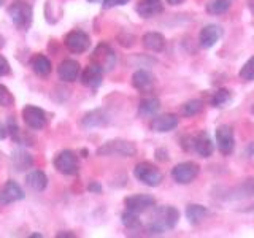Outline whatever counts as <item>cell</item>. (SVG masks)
<instances>
[{
	"instance_id": "2e32d148",
	"label": "cell",
	"mask_w": 254,
	"mask_h": 238,
	"mask_svg": "<svg viewBox=\"0 0 254 238\" xmlns=\"http://www.w3.org/2000/svg\"><path fill=\"white\" fill-rule=\"evenodd\" d=\"M137 13L141 16V18L149 19V18H154V16L161 14L164 11V5L161 0H141L137 5Z\"/></svg>"
},
{
	"instance_id": "f546056e",
	"label": "cell",
	"mask_w": 254,
	"mask_h": 238,
	"mask_svg": "<svg viewBox=\"0 0 254 238\" xmlns=\"http://www.w3.org/2000/svg\"><path fill=\"white\" fill-rule=\"evenodd\" d=\"M232 100V94L227 89H218L211 95V105L213 107H226Z\"/></svg>"
},
{
	"instance_id": "4fadbf2b",
	"label": "cell",
	"mask_w": 254,
	"mask_h": 238,
	"mask_svg": "<svg viewBox=\"0 0 254 238\" xmlns=\"http://www.w3.org/2000/svg\"><path fill=\"white\" fill-rule=\"evenodd\" d=\"M58 75L62 81L65 83H73L78 79V76L81 75V68H79V63L73 59H65L59 63L58 67Z\"/></svg>"
},
{
	"instance_id": "7bdbcfd3",
	"label": "cell",
	"mask_w": 254,
	"mask_h": 238,
	"mask_svg": "<svg viewBox=\"0 0 254 238\" xmlns=\"http://www.w3.org/2000/svg\"><path fill=\"white\" fill-rule=\"evenodd\" d=\"M30 237H32V238H42L43 235H42V234H34V235H30Z\"/></svg>"
},
{
	"instance_id": "9a60e30c",
	"label": "cell",
	"mask_w": 254,
	"mask_h": 238,
	"mask_svg": "<svg viewBox=\"0 0 254 238\" xmlns=\"http://www.w3.org/2000/svg\"><path fill=\"white\" fill-rule=\"evenodd\" d=\"M222 37V29L216 24H208L200 30V35H198V40H200V46L202 48H211L216 45L218 40Z\"/></svg>"
},
{
	"instance_id": "b9f144b4",
	"label": "cell",
	"mask_w": 254,
	"mask_h": 238,
	"mask_svg": "<svg viewBox=\"0 0 254 238\" xmlns=\"http://www.w3.org/2000/svg\"><path fill=\"white\" fill-rule=\"evenodd\" d=\"M250 8H251V11L254 13V0H250Z\"/></svg>"
},
{
	"instance_id": "d6a6232c",
	"label": "cell",
	"mask_w": 254,
	"mask_h": 238,
	"mask_svg": "<svg viewBox=\"0 0 254 238\" xmlns=\"http://www.w3.org/2000/svg\"><path fill=\"white\" fill-rule=\"evenodd\" d=\"M238 75L245 81H254V56L245 62V65L240 68V73Z\"/></svg>"
},
{
	"instance_id": "ba28073f",
	"label": "cell",
	"mask_w": 254,
	"mask_h": 238,
	"mask_svg": "<svg viewBox=\"0 0 254 238\" xmlns=\"http://www.w3.org/2000/svg\"><path fill=\"white\" fill-rule=\"evenodd\" d=\"M64 43H65L67 50L70 53H75V54H81V53H86L89 50L91 46V38L87 34H84L83 30H71L65 35V40H64Z\"/></svg>"
},
{
	"instance_id": "30bf717a",
	"label": "cell",
	"mask_w": 254,
	"mask_h": 238,
	"mask_svg": "<svg viewBox=\"0 0 254 238\" xmlns=\"http://www.w3.org/2000/svg\"><path fill=\"white\" fill-rule=\"evenodd\" d=\"M198 170L200 169H198V165L195 162H183L172 170V177L178 184H189L198 175Z\"/></svg>"
},
{
	"instance_id": "e575fe53",
	"label": "cell",
	"mask_w": 254,
	"mask_h": 238,
	"mask_svg": "<svg viewBox=\"0 0 254 238\" xmlns=\"http://www.w3.org/2000/svg\"><path fill=\"white\" fill-rule=\"evenodd\" d=\"M10 71H11L10 63H8V60L3 58L2 54H0V78H2V76H6V75H10Z\"/></svg>"
},
{
	"instance_id": "3957f363",
	"label": "cell",
	"mask_w": 254,
	"mask_h": 238,
	"mask_svg": "<svg viewBox=\"0 0 254 238\" xmlns=\"http://www.w3.org/2000/svg\"><path fill=\"white\" fill-rule=\"evenodd\" d=\"M99 156H123L132 157L137 154V148L133 143L126 140H110L97 149Z\"/></svg>"
},
{
	"instance_id": "484cf974",
	"label": "cell",
	"mask_w": 254,
	"mask_h": 238,
	"mask_svg": "<svg viewBox=\"0 0 254 238\" xmlns=\"http://www.w3.org/2000/svg\"><path fill=\"white\" fill-rule=\"evenodd\" d=\"M159 108H161V102L157 99H153V97L143 99L138 105V115L140 116H154L159 111Z\"/></svg>"
},
{
	"instance_id": "5b68a950",
	"label": "cell",
	"mask_w": 254,
	"mask_h": 238,
	"mask_svg": "<svg viewBox=\"0 0 254 238\" xmlns=\"http://www.w3.org/2000/svg\"><path fill=\"white\" fill-rule=\"evenodd\" d=\"M91 62L99 65L103 71L113 70V67L116 65V54L113 51V48L107 43H99L92 51Z\"/></svg>"
},
{
	"instance_id": "8d00e7d4",
	"label": "cell",
	"mask_w": 254,
	"mask_h": 238,
	"mask_svg": "<svg viewBox=\"0 0 254 238\" xmlns=\"http://www.w3.org/2000/svg\"><path fill=\"white\" fill-rule=\"evenodd\" d=\"M87 189H89L91 192H95V194H100L102 192V186L99 184V182H91V184L87 186Z\"/></svg>"
},
{
	"instance_id": "4dcf8cb0",
	"label": "cell",
	"mask_w": 254,
	"mask_h": 238,
	"mask_svg": "<svg viewBox=\"0 0 254 238\" xmlns=\"http://www.w3.org/2000/svg\"><path fill=\"white\" fill-rule=\"evenodd\" d=\"M121 221H123V224L124 227L127 229H138L141 226V222H140V218H138V213H135V211H130V210H127L123 213V216H121Z\"/></svg>"
},
{
	"instance_id": "44dd1931",
	"label": "cell",
	"mask_w": 254,
	"mask_h": 238,
	"mask_svg": "<svg viewBox=\"0 0 254 238\" xmlns=\"http://www.w3.org/2000/svg\"><path fill=\"white\" fill-rule=\"evenodd\" d=\"M154 84V76L148 70H138L132 76V86L138 91H149Z\"/></svg>"
},
{
	"instance_id": "60d3db41",
	"label": "cell",
	"mask_w": 254,
	"mask_h": 238,
	"mask_svg": "<svg viewBox=\"0 0 254 238\" xmlns=\"http://www.w3.org/2000/svg\"><path fill=\"white\" fill-rule=\"evenodd\" d=\"M3 46H5V38H3L2 35H0V50H2Z\"/></svg>"
},
{
	"instance_id": "8992f818",
	"label": "cell",
	"mask_w": 254,
	"mask_h": 238,
	"mask_svg": "<svg viewBox=\"0 0 254 238\" xmlns=\"http://www.w3.org/2000/svg\"><path fill=\"white\" fill-rule=\"evenodd\" d=\"M54 169L62 175H76L79 170L78 156L71 149H64L54 157Z\"/></svg>"
},
{
	"instance_id": "ffe728a7",
	"label": "cell",
	"mask_w": 254,
	"mask_h": 238,
	"mask_svg": "<svg viewBox=\"0 0 254 238\" xmlns=\"http://www.w3.org/2000/svg\"><path fill=\"white\" fill-rule=\"evenodd\" d=\"M141 42L146 50L154 53H161L165 48V37L162 34H159V32H148V34L143 35Z\"/></svg>"
},
{
	"instance_id": "f1b7e54d",
	"label": "cell",
	"mask_w": 254,
	"mask_h": 238,
	"mask_svg": "<svg viewBox=\"0 0 254 238\" xmlns=\"http://www.w3.org/2000/svg\"><path fill=\"white\" fill-rule=\"evenodd\" d=\"M6 127H8V133L11 135V138L16 141V143H19V145H26V137L22 135L21 129H19V125L18 122H16V119L13 116L8 118V122H6Z\"/></svg>"
},
{
	"instance_id": "8fae6325",
	"label": "cell",
	"mask_w": 254,
	"mask_h": 238,
	"mask_svg": "<svg viewBox=\"0 0 254 238\" xmlns=\"http://www.w3.org/2000/svg\"><path fill=\"white\" fill-rule=\"evenodd\" d=\"M154 205H156V198L148 194H137V195H130L126 198L127 210L135 211L138 214L148 211L149 208H153Z\"/></svg>"
},
{
	"instance_id": "603a6c76",
	"label": "cell",
	"mask_w": 254,
	"mask_h": 238,
	"mask_svg": "<svg viewBox=\"0 0 254 238\" xmlns=\"http://www.w3.org/2000/svg\"><path fill=\"white\" fill-rule=\"evenodd\" d=\"M11 164L16 172H26L34 165V159H32V156L26 153V151L18 149L11 154Z\"/></svg>"
},
{
	"instance_id": "9c48e42d",
	"label": "cell",
	"mask_w": 254,
	"mask_h": 238,
	"mask_svg": "<svg viewBox=\"0 0 254 238\" xmlns=\"http://www.w3.org/2000/svg\"><path fill=\"white\" fill-rule=\"evenodd\" d=\"M216 143L218 149L224 156L232 154L235 148V137H234V129L229 124H222L216 129Z\"/></svg>"
},
{
	"instance_id": "4316f807",
	"label": "cell",
	"mask_w": 254,
	"mask_h": 238,
	"mask_svg": "<svg viewBox=\"0 0 254 238\" xmlns=\"http://www.w3.org/2000/svg\"><path fill=\"white\" fill-rule=\"evenodd\" d=\"M254 195V178H250L243 181L240 186H237L232 190V195L230 198H246V197H253Z\"/></svg>"
},
{
	"instance_id": "f6af8a7d",
	"label": "cell",
	"mask_w": 254,
	"mask_h": 238,
	"mask_svg": "<svg viewBox=\"0 0 254 238\" xmlns=\"http://www.w3.org/2000/svg\"><path fill=\"white\" fill-rule=\"evenodd\" d=\"M253 113H254V107H253Z\"/></svg>"
},
{
	"instance_id": "1f68e13d",
	"label": "cell",
	"mask_w": 254,
	"mask_h": 238,
	"mask_svg": "<svg viewBox=\"0 0 254 238\" xmlns=\"http://www.w3.org/2000/svg\"><path fill=\"white\" fill-rule=\"evenodd\" d=\"M203 110V102L202 100H189L188 103L183 105V115L185 116H195Z\"/></svg>"
},
{
	"instance_id": "ac0fdd59",
	"label": "cell",
	"mask_w": 254,
	"mask_h": 238,
	"mask_svg": "<svg viewBox=\"0 0 254 238\" xmlns=\"http://www.w3.org/2000/svg\"><path fill=\"white\" fill-rule=\"evenodd\" d=\"M192 146L195 149V153L200 156V157H210L213 154V141L210 138V135L206 132H200L197 135V137L194 138V143Z\"/></svg>"
},
{
	"instance_id": "74e56055",
	"label": "cell",
	"mask_w": 254,
	"mask_h": 238,
	"mask_svg": "<svg viewBox=\"0 0 254 238\" xmlns=\"http://www.w3.org/2000/svg\"><path fill=\"white\" fill-rule=\"evenodd\" d=\"M8 135V127L0 121V140H5Z\"/></svg>"
},
{
	"instance_id": "d4e9b609",
	"label": "cell",
	"mask_w": 254,
	"mask_h": 238,
	"mask_svg": "<svg viewBox=\"0 0 254 238\" xmlns=\"http://www.w3.org/2000/svg\"><path fill=\"white\" fill-rule=\"evenodd\" d=\"M206 214H208V210L205 208L203 205H197V203H190L188 205V208H186V218L189 219L190 224H198Z\"/></svg>"
},
{
	"instance_id": "7a4b0ae2",
	"label": "cell",
	"mask_w": 254,
	"mask_h": 238,
	"mask_svg": "<svg viewBox=\"0 0 254 238\" xmlns=\"http://www.w3.org/2000/svg\"><path fill=\"white\" fill-rule=\"evenodd\" d=\"M8 16L19 30H29V27L32 26V19H34V10L24 0H14L8 6Z\"/></svg>"
},
{
	"instance_id": "7c38bea8",
	"label": "cell",
	"mask_w": 254,
	"mask_h": 238,
	"mask_svg": "<svg viewBox=\"0 0 254 238\" xmlns=\"http://www.w3.org/2000/svg\"><path fill=\"white\" fill-rule=\"evenodd\" d=\"M24 197H26V194H24L21 186L16 181L10 179L5 182V186L0 190V205H10L13 202L22 200Z\"/></svg>"
},
{
	"instance_id": "ab89813d",
	"label": "cell",
	"mask_w": 254,
	"mask_h": 238,
	"mask_svg": "<svg viewBox=\"0 0 254 238\" xmlns=\"http://www.w3.org/2000/svg\"><path fill=\"white\" fill-rule=\"evenodd\" d=\"M167 2H169L170 5H180V3L185 2V0H167Z\"/></svg>"
},
{
	"instance_id": "7402d4cb",
	"label": "cell",
	"mask_w": 254,
	"mask_h": 238,
	"mask_svg": "<svg viewBox=\"0 0 254 238\" xmlns=\"http://www.w3.org/2000/svg\"><path fill=\"white\" fill-rule=\"evenodd\" d=\"M30 67L38 76H48L53 70V63L45 54H35L30 59Z\"/></svg>"
},
{
	"instance_id": "5bb4252c",
	"label": "cell",
	"mask_w": 254,
	"mask_h": 238,
	"mask_svg": "<svg viewBox=\"0 0 254 238\" xmlns=\"http://www.w3.org/2000/svg\"><path fill=\"white\" fill-rule=\"evenodd\" d=\"M103 71L99 65H95V63H89L83 71L81 75H79V79H81V83L87 87H92V89H95V87H99L102 84V79H103Z\"/></svg>"
},
{
	"instance_id": "836d02e7",
	"label": "cell",
	"mask_w": 254,
	"mask_h": 238,
	"mask_svg": "<svg viewBox=\"0 0 254 238\" xmlns=\"http://www.w3.org/2000/svg\"><path fill=\"white\" fill-rule=\"evenodd\" d=\"M0 105L2 107H13L14 105V97L13 94L10 92V89H8L6 86L0 84Z\"/></svg>"
},
{
	"instance_id": "6da1fadb",
	"label": "cell",
	"mask_w": 254,
	"mask_h": 238,
	"mask_svg": "<svg viewBox=\"0 0 254 238\" xmlns=\"http://www.w3.org/2000/svg\"><path fill=\"white\" fill-rule=\"evenodd\" d=\"M180 213L175 206H162L157 208L153 221L149 224V232L151 234H162L165 229H173L178 224Z\"/></svg>"
},
{
	"instance_id": "277c9868",
	"label": "cell",
	"mask_w": 254,
	"mask_h": 238,
	"mask_svg": "<svg viewBox=\"0 0 254 238\" xmlns=\"http://www.w3.org/2000/svg\"><path fill=\"white\" fill-rule=\"evenodd\" d=\"M133 175L140 182L146 184L149 187H156L162 182V173L157 169L156 165L151 162H140L137 167L133 169Z\"/></svg>"
},
{
	"instance_id": "d6986e66",
	"label": "cell",
	"mask_w": 254,
	"mask_h": 238,
	"mask_svg": "<svg viewBox=\"0 0 254 238\" xmlns=\"http://www.w3.org/2000/svg\"><path fill=\"white\" fill-rule=\"evenodd\" d=\"M108 115L105 113V110L97 108V110H92L89 113H86L83 118V125L84 127H103L108 124Z\"/></svg>"
},
{
	"instance_id": "83f0119b",
	"label": "cell",
	"mask_w": 254,
	"mask_h": 238,
	"mask_svg": "<svg viewBox=\"0 0 254 238\" xmlns=\"http://www.w3.org/2000/svg\"><path fill=\"white\" fill-rule=\"evenodd\" d=\"M234 0H210L206 3V13L210 14H224L232 6Z\"/></svg>"
},
{
	"instance_id": "cb8c5ba5",
	"label": "cell",
	"mask_w": 254,
	"mask_h": 238,
	"mask_svg": "<svg viewBox=\"0 0 254 238\" xmlns=\"http://www.w3.org/2000/svg\"><path fill=\"white\" fill-rule=\"evenodd\" d=\"M26 184L32 190L42 192V190H45L46 186H48V177L45 175V172H42V170H34V172H30L26 177Z\"/></svg>"
},
{
	"instance_id": "e0dca14e",
	"label": "cell",
	"mask_w": 254,
	"mask_h": 238,
	"mask_svg": "<svg viewBox=\"0 0 254 238\" xmlns=\"http://www.w3.org/2000/svg\"><path fill=\"white\" fill-rule=\"evenodd\" d=\"M180 119L177 115H161L156 116L151 122V129L154 132H170L178 127Z\"/></svg>"
},
{
	"instance_id": "d590c367",
	"label": "cell",
	"mask_w": 254,
	"mask_h": 238,
	"mask_svg": "<svg viewBox=\"0 0 254 238\" xmlns=\"http://www.w3.org/2000/svg\"><path fill=\"white\" fill-rule=\"evenodd\" d=\"M129 0H102L103 8H113V6H121L126 5Z\"/></svg>"
},
{
	"instance_id": "52a82bcc",
	"label": "cell",
	"mask_w": 254,
	"mask_h": 238,
	"mask_svg": "<svg viewBox=\"0 0 254 238\" xmlns=\"http://www.w3.org/2000/svg\"><path fill=\"white\" fill-rule=\"evenodd\" d=\"M22 115V121L26 122V125L32 130H42L46 127V113L38 107L34 105H26L21 111Z\"/></svg>"
},
{
	"instance_id": "f35d334b",
	"label": "cell",
	"mask_w": 254,
	"mask_h": 238,
	"mask_svg": "<svg viewBox=\"0 0 254 238\" xmlns=\"http://www.w3.org/2000/svg\"><path fill=\"white\" fill-rule=\"evenodd\" d=\"M62 237H68V238H75V234H70V232H59V234H58V238H62Z\"/></svg>"
},
{
	"instance_id": "ee69618b",
	"label": "cell",
	"mask_w": 254,
	"mask_h": 238,
	"mask_svg": "<svg viewBox=\"0 0 254 238\" xmlns=\"http://www.w3.org/2000/svg\"><path fill=\"white\" fill-rule=\"evenodd\" d=\"M87 2H99V0H87Z\"/></svg>"
}]
</instances>
